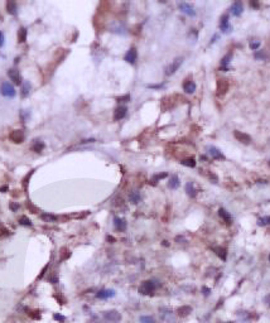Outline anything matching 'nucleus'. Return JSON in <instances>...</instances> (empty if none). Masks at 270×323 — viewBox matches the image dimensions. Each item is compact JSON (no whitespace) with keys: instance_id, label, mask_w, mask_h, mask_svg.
Instances as JSON below:
<instances>
[{"instance_id":"1","label":"nucleus","mask_w":270,"mask_h":323,"mask_svg":"<svg viewBox=\"0 0 270 323\" xmlns=\"http://www.w3.org/2000/svg\"><path fill=\"white\" fill-rule=\"evenodd\" d=\"M0 91H2V95L5 96V97H14L15 93H17L14 86L9 82H6V81H4V82L0 85Z\"/></svg>"},{"instance_id":"2","label":"nucleus","mask_w":270,"mask_h":323,"mask_svg":"<svg viewBox=\"0 0 270 323\" xmlns=\"http://www.w3.org/2000/svg\"><path fill=\"white\" fill-rule=\"evenodd\" d=\"M104 319L107 323H119L121 321V314L117 311H106L104 312Z\"/></svg>"},{"instance_id":"3","label":"nucleus","mask_w":270,"mask_h":323,"mask_svg":"<svg viewBox=\"0 0 270 323\" xmlns=\"http://www.w3.org/2000/svg\"><path fill=\"white\" fill-rule=\"evenodd\" d=\"M154 290H155V284H154L152 280H145V281H143L141 285L139 287V293H141V294H144V295L152 294Z\"/></svg>"},{"instance_id":"4","label":"nucleus","mask_w":270,"mask_h":323,"mask_svg":"<svg viewBox=\"0 0 270 323\" xmlns=\"http://www.w3.org/2000/svg\"><path fill=\"white\" fill-rule=\"evenodd\" d=\"M182 63H183V57H178V58H175L174 61H172V63L166 68V75L167 76H172L173 73H175V71H178V68L181 67Z\"/></svg>"},{"instance_id":"5","label":"nucleus","mask_w":270,"mask_h":323,"mask_svg":"<svg viewBox=\"0 0 270 323\" xmlns=\"http://www.w3.org/2000/svg\"><path fill=\"white\" fill-rule=\"evenodd\" d=\"M24 133L22 130H13L10 133V135H9V139L13 141V143H15V144H20L24 141Z\"/></svg>"},{"instance_id":"6","label":"nucleus","mask_w":270,"mask_h":323,"mask_svg":"<svg viewBox=\"0 0 270 323\" xmlns=\"http://www.w3.org/2000/svg\"><path fill=\"white\" fill-rule=\"evenodd\" d=\"M234 135H235V138H236L240 143H242V144H250V143H251V137L249 135V134H246V133L235 130V131H234Z\"/></svg>"},{"instance_id":"7","label":"nucleus","mask_w":270,"mask_h":323,"mask_svg":"<svg viewBox=\"0 0 270 323\" xmlns=\"http://www.w3.org/2000/svg\"><path fill=\"white\" fill-rule=\"evenodd\" d=\"M228 90V81L226 78H220L217 81V95L222 96Z\"/></svg>"},{"instance_id":"8","label":"nucleus","mask_w":270,"mask_h":323,"mask_svg":"<svg viewBox=\"0 0 270 323\" xmlns=\"http://www.w3.org/2000/svg\"><path fill=\"white\" fill-rule=\"evenodd\" d=\"M8 76L15 85H22V77H20V73L17 68H10L8 71Z\"/></svg>"},{"instance_id":"9","label":"nucleus","mask_w":270,"mask_h":323,"mask_svg":"<svg viewBox=\"0 0 270 323\" xmlns=\"http://www.w3.org/2000/svg\"><path fill=\"white\" fill-rule=\"evenodd\" d=\"M179 9L184 13V14L187 15H190V17H194L196 15V11H194V8L191 5V4H188V3H179Z\"/></svg>"},{"instance_id":"10","label":"nucleus","mask_w":270,"mask_h":323,"mask_svg":"<svg viewBox=\"0 0 270 323\" xmlns=\"http://www.w3.org/2000/svg\"><path fill=\"white\" fill-rule=\"evenodd\" d=\"M137 58H138V52H137V49H135V47H131V48L126 52V55H125V61H126L128 63L134 64L135 61H137Z\"/></svg>"},{"instance_id":"11","label":"nucleus","mask_w":270,"mask_h":323,"mask_svg":"<svg viewBox=\"0 0 270 323\" xmlns=\"http://www.w3.org/2000/svg\"><path fill=\"white\" fill-rule=\"evenodd\" d=\"M230 11H231V14L235 15V17H240L242 14V11H244V5H242L241 2H235L231 8H230Z\"/></svg>"},{"instance_id":"12","label":"nucleus","mask_w":270,"mask_h":323,"mask_svg":"<svg viewBox=\"0 0 270 323\" xmlns=\"http://www.w3.org/2000/svg\"><path fill=\"white\" fill-rule=\"evenodd\" d=\"M220 28H221V31L225 32V33L231 32V25H230V23H228V14H223V15L221 17Z\"/></svg>"},{"instance_id":"13","label":"nucleus","mask_w":270,"mask_h":323,"mask_svg":"<svg viewBox=\"0 0 270 323\" xmlns=\"http://www.w3.org/2000/svg\"><path fill=\"white\" fill-rule=\"evenodd\" d=\"M96 297H97L99 299H107V298H112V297H115V290H112V289H102V290L97 292Z\"/></svg>"},{"instance_id":"14","label":"nucleus","mask_w":270,"mask_h":323,"mask_svg":"<svg viewBox=\"0 0 270 323\" xmlns=\"http://www.w3.org/2000/svg\"><path fill=\"white\" fill-rule=\"evenodd\" d=\"M208 154H210L213 159H220V160H223V159H225V155L221 153V150L217 149V148H215V146H210V148H208Z\"/></svg>"},{"instance_id":"15","label":"nucleus","mask_w":270,"mask_h":323,"mask_svg":"<svg viewBox=\"0 0 270 323\" xmlns=\"http://www.w3.org/2000/svg\"><path fill=\"white\" fill-rule=\"evenodd\" d=\"M183 90H184V92H187V93H193L194 91H196V84L193 82L192 80H186L184 82H183Z\"/></svg>"},{"instance_id":"16","label":"nucleus","mask_w":270,"mask_h":323,"mask_svg":"<svg viewBox=\"0 0 270 323\" xmlns=\"http://www.w3.org/2000/svg\"><path fill=\"white\" fill-rule=\"evenodd\" d=\"M126 111H128V109L125 106H119L117 109L115 110V114H114V120H121V119H124L125 117V115H126Z\"/></svg>"},{"instance_id":"17","label":"nucleus","mask_w":270,"mask_h":323,"mask_svg":"<svg viewBox=\"0 0 270 323\" xmlns=\"http://www.w3.org/2000/svg\"><path fill=\"white\" fill-rule=\"evenodd\" d=\"M114 225H115V228L117 231H125V228H126V221L124 219H120V217L114 219Z\"/></svg>"},{"instance_id":"18","label":"nucleus","mask_w":270,"mask_h":323,"mask_svg":"<svg viewBox=\"0 0 270 323\" xmlns=\"http://www.w3.org/2000/svg\"><path fill=\"white\" fill-rule=\"evenodd\" d=\"M219 216L226 222V223H231L232 222V217H231V215L228 213L225 208H220L219 210Z\"/></svg>"},{"instance_id":"19","label":"nucleus","mask_w":270,"mask_h":323,"mask_svg":"<svg viewBox=\"0 0 270 323\" xmlns=\"http://www.w3.org/2000/svg\"><path fill=\"white\" fill-rule=\"evenodd\" d=\"M181 182H179V178L178 176H172L169 178V182H168V187L170 188V190H177V188L179 187Z\"/></svg>"},{"instance_id":"20","label":"nucleus","mask_w":270,"mask_h":323,"mask_svg":"<svg viewBox=\"0 0 270 323\" xmlns=\"http://www.w3.org/2000/svg\"><path fill=\"white\" fill-rule=\"evenodd\" d=\"M31 82H28V81H24V82L22 84V96L23 97H27L29 95V92H31Z\"/></svg>"},{"instance_id":"21","label":"nucleus","mask_w":270,"mask_h":323,"mask_svg":"<svg viewBox=\"0 0 270 323\" xmlns=\"http://www.w3.org/2000/svg\"><path fill=\"white\" fill-rule=\"evenodd\" d=\"M192 312V308L191 307H188V305H183V307H179L178 308V311H177V313L179 314V316H182V317H186V316H188Z\"/></svg>"},{"instance_id":"22","label":"nucleus","mask_w":270,"mask_h":323,"mask_svg":"<svg viewBox=\"0 0 270 323\" xmlns=\"http://www.w3.org/2000/svg\"><path fill=\"white\" fill-rule=\"evenodd\" d=\"M6 10H8L9 14L15 15L17 14V4H15V2H8L6 3Z\"/></svg>"},{"instance_id":"23","label":"nucleus","mask_w":270,"mask_h":323,"mask_svg":"<svg viewBox=\"0 0 270 323\" xmlns=\"http://www.w3.org/2000/svg\"><path fill=\"white\" fill-rule=\"evenodd\" d=\"M43 148H44V144L40 141V140H34L33 141V144H32V149L34 150V152H37V153H40L43 150Z\"/></svg>"},{"instance_id":"24","label":"nucleus","mask_w":270,"mask_h":323,"mask_svg":"<svg viewBox=\"0 0 270 323\" xmlns=\"http://www.w3.org/2000/svg\"><path fill=\"white\" fill-rule=\"evenodd\" d=\"M27 40V29L25 28H19V31H18V42L19 43H24Z\"/></svg>"},{"instance_id":"25","label":"nucleus","mask_w":270,"mask_h":323,"mask_svg":"<svg viewBox=\"0 0 270 323\" xmlns=\"http://www.w3.org/2000/svg\"><path fill=\"white\" fill-rule=\"evenodd\" d=\"M186 192H187V194L190 196V197H194V196H196V190H194L192 182H188V183L186 184Z\"/></svg>"},{"instance_id":"26","label":"nucleus","mask_w":270,"mask_h":323,"mask_svg":"<svg viewBox=\"0 0 270 323\" xmlns=\"http://www.w3.org/2000/svg\"><path fill=\"white\" fill-rule=\"evenodd\" d=\"M129 198H130V201L133 202V203L137 205V203H139V202H140V198H141V197H140V193H139L138 191H134V192L130 193Z\"/></svg>"},{"instance_id":"27","label":"nucleus","mask_w":270,"mask_h":323,"mask_svg":"<svg viewBox=\"0 0 270 323\" xmlns=\"http://www.w3.org/2000/svg\"><path fill=\"white\" fill-rule=\"evenodd\" d=\"M40 219H42L44 222H56V220H57L56 216L49 215V213H42V215H40Z\"/></svg>"},{"instance_id":"28","label":"nucleus","mask_w":270,"mask_h":323,"mask_svg":"<svg viewBox=\"0 0 270 323\" xmlns=\"http://www.w3.org/2000/svg\"><path fill=\"white\" fill-rule=\"evenodd\" d=\"M181 163L183 164V166H186V167H190V168H193V167H196V160L193 159V158H186V159H183Z\"/></svg>"},{"instance_id":"29","label":"nucleus","mask_w":270,"mask_h":323,"mask_svg":"<svg viewBox=\"0 0 270 323\" xmlns=\"http://www.w3.org/2000/svg\"><path fill=\"white\" fill-rule=\"evenodd\" d=\"M231 57H232V55H227L226 57H223V58H222V61H221V66H222V68H225V70H227V68H228V63H230V61H231Z\"/></svg>"},{"instance_id":"30","label":"nucleus","mask_w":270,"mask_h":323,"mask_svg":"<svg viewBox=\"0 0 270 323\" xmlns=\"http://www.w3.org/2000/svg\"><path fill=\"white\" fill-rule=\"evenodd\" d=\"M258 225H259V226H268V225H270V216L260 217V219L258 220Z\"/></svg>"},{"instance_id":"31","label":"nucleus","mask_w":270,"mask_h":323,"mask_svg":"<svg viewBox=\"0 0 270 323\" xmlns=\"http://www.w3.org/2000/svg\"><path fill=\"white\" fill-rule=\"evenodd\" d=\"M215 251H216V254H217L222 260H226V250H225L223 247H216Z\"/></svg>"},{"instance_id":"32","label":"nucleus","mask_w":270,"mask_h":323,"mask_svg":"<svg viewBox=\"0 0 270 323\" xmlns=\"http://www.w3.org/2000/svg\"><path fill=\"white\" fill-rule=\"evenodd\" d=\"M19 223L23 225V226H32L31 220H29L28 217H27V216H22V217L19 219Z\"/></svg>"},{"instance_id":"33","label":"nucleus","mask_w":270,"mask_h":323,"mask_svg":"<svg viewBox=\"0 0 270 323\" xmlns=\"http://www.w3.org/2000/svg\"><path fill=\"white\" fill-rule=\"evenodd\" d=\"M140 322H141V323H155L154 318L150 317V316H143V317H140Z\"/></svg>"},{"instance_id":"34","label":"nucleus","mask_w":270,"mask_h":323,"mask_svg":"<svg viewBox=\"0 0 270 323\" xmlns=\"http://www.w3.org/2000/svg\"><path fill=\"white\" fill-rule=\"evenodd\" d=\"M254 56H255L256 59H264V58H266V55H265L263 51H256Z\"/></svg>"},{"instance_id":"35","label":"nucleus","mask_w":270,"mask_h":323,"mask_svg":"<svg viewBox=\"0 0 270 323\" xmlns=\"http://www.w3.org/2000/svg\"><path fill=\"white\" fill-rule=\"evenodd\" d=\"M259 47H260V42H259V40H255V42H251V43H250V48L254 49V51H256Z\"/></svg>"},{"instance_id":"36","label":"nucleus","mask_w":270,"mask_h":323,"mask_svg":"<svg viewBox=\"0 0 270 323\" xmlns=\"http://www.w3.org/2000/svg\"><path fill=\"white\" fill-rule=\"evenodd\" d=\"M167 176H168L167 173H160V174H157V176L154 177V179H153V181H154V182H157V181H159V179H163V178H166Z\"/></svg>"},{"instance_id":"37","label":"nucleus","mask_w":270,"mask_h":323,"mask_svg":"<svg viewBox=\"0 0 270 323\" xmlns=\"http://www.w3.org/2000/svg\"><path fill=\"white\" fill-rule=\"evenodd\" d=\"M119 102H126V101H129L130 100V96L129 95H125V96H121V97H117L116 99Z\"/></svg>"},{"instance_id":"38","label":"nucleus","mask_w":270,"mask_h":323,"mask_svg":"<svg viewBox=\"0 0 270 323\" xmlns=\"http://www.w3.org/2000/svg\"><path fill=\"white\" fill-rule=\"evenodd\" d=\"M264 303H265V304H266V305L270 308V293H269V294L266 295V297L264 298Z\"/></svg>"},{"instance_id":"39","label":"nucleus","mask_w":270,"mask_h":323,"mask_svg":"<svg viewBox=\"0 0 270 323\" xmlns=\"http://www.w3.org/2000/svg\"><path fill=\"white\" fill-rule=\"evenodd\" d=\"M4 46V34H3V32L0 31V48H2Z\"/></svg>"},{"instance_id":"40","label":"nucleus","mask_w":270,"mask_h":323,"mask_svg":"<svg viewBox=\"0 0 270 323\" xmlns=\"http://www.w3.org/2000/svg\"><path fill=\"white\" fill-rule=\"evenodd\" d=\"M10 208H11L13 211L15 212V211L19 208V205H17V203H10Z\"/></svg>"},{"instance_id":"41","label":"nucleus","mask_w":270,"mask_h":323,"mask_svg":"<svg viewBox=\"0 0 270 323\" xmlns=\"http://www.w3.org/2000/svg\"><path fill=\"white\" fill-rule=\"evenodd\" d=\"M202 290H203V294H205V295H208V294L211 293V289H210V288H206V287L202 288Z\"/></svg>"},{"instance_id":"42","label":"nucleus","mask_w":270,"mask_h":323,"mask_svg":"<svg viewBox=\"0 0 270 323\" xmlns=\"http://www.w3.org/2000/svg\"><path fill=\"white\" fill-rule=\"evenodd\" d=\"M148 87H149V88H162V87H163V85H149Z\"/></svg>"},{"instance_id":"43","label":"nucleus","mask_w":270,"mask_h":323,"mask_svg":"<svg viewBox=\"0 0 270 323\" xmlns=\"http://www.w3.org/2000/svg\"><path fill=\"white\" fill-rule=\"evenodd\" d=\"M55 318H56V319H58V321H64V317H62V316H59V314H56V316H55Z\"/></svg>"},{"instance_id":"44","label":"nucleus","mask_w":270,"mask_h":323,"mask_svg":"<svg viewBox=\"0 0 270 323\" xmlns=\"http://www.w3.org/2000/svg\"><path fill=\"white\" fill-rule=\"evenodd\" d=\"M6 190H8V187H6V186H5V187H2V188H0V192H5Z\"/></svg>"},{"instance_id":"45","label":"nucleus","mask_w":270,"mask_h":323,"mask_svg":"<svg viewBox=\"0 0 270 323\" xmlns=\"http://www.w3.org/2000/svg\"><path fill=\"white\" fill-rule=\"evenodd\" d=\"M251 5H252V6H255V8H258V6H259V4H258V3H251Z\"/></svg>"},{"instance_id":"46","label":"nucleus","mask_w":270,"mask_h":323,"mask_svg":"<svg viewBox=\"0 0 270 323\" xmlns=\"http://www.w3.org/2000/svg\"><path fill=\"white\" fill-rule=\"evenodd\" d=\"M269 261H270V255H269Z\"/></svg>"},{"instance_id":"47","label":"nucleus","mask_w":270,"mask_h":323,"mask_svg":"<svg viewBox=\"0 0 270 323\" xmlns=\"http://www.w3.org/2000/svg\"><path fill=\"white\" fill-rule=\"evenodd\" d=\"M226 323H232V322H226Z\"/></svg>"},{"instance_id":"48","label":"nucleus","mask_w":270,"mask_h":323,"mask_svg":"<svg viewBox=\"0 0 270 323\" xmlns=\"http://www.w3.org/2000/svg\"><path fill=\"white\" fill-rule=\"evenodd\" d=\"M269 166H270V160H269Z\"/></svg>"}]
</instances>
